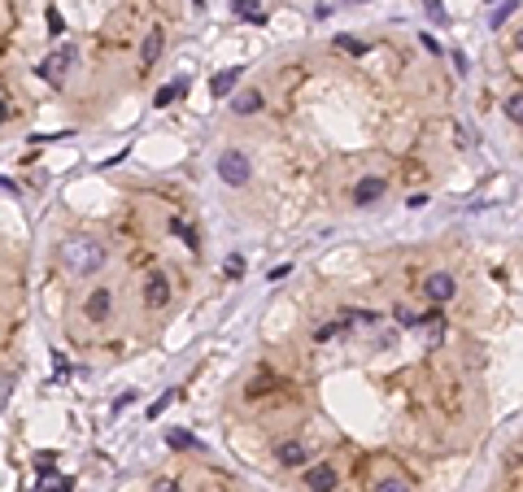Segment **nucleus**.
Masks as SVG:
<instances>
[{"instance_id":"1","label":"nucleus","mask_w":523,"mask_h":492,"mask_svg":"<svg viewBox=\"0 0 523 492\" xmlns=\"http://www.w3.org/2000/svg\"><path fill=\"white\" fill-rule=\"evenodd\" d=\"M61 266L79 274V279H88L105 266V249H101V240H92V236H70V240H61Z\"/></svg>"},{"instance_id":"2","label":"nucleus","mask_w":523,"mask_h":492,"mask_svg":"<svg viewBox=\"0 0 523 492\" xmlns=\"http://www.w3.org/2000/svg\"><path fill=\"white\" fill-rule=\"evenodd\" d=\"M218 174H223V183H232V188H244L253 179V166H249V157H244L240 149H227L218 157Z\"/></svg>"},{"instance_id":"3","label":"nucleus","mask_w":523,"mask_h":492,"mask_svg":"<svg viewBox=\"0 0 523 492\" xmlns=\"http://www.w3.org/2000/svg\"><path fill=\"white\" fill-rule=\"evenodd\" d=\"M70 65H74V48H70V44H61L57 53H48V57L40 61V79L57 88L61 79H65V70H70Z\"/></svg>"},{"instance_id":"4","label":"nucleus","mask_w":523,"mask_h":492,"mask_svg":"<svg viewBox=\"0 0 523 492\" xmlns=\"http://www.w3.org/2000/svg\"><path fill=\"white\" fill-rule=\"evenodd\" d=\"M336 484H340V475H336L332 462H314V466H305V488H309V492H336Z\"/></svg>"},{"instance_id":"5","label":"nucleus","mask_w":523,"mask_h":492,"mask_svg":"<svg viewBox=\"0 0 523 492\" xmlns=\"http://www.w3.org/2000/svg\"><path fill=\"white\" fill-rule=\"evenodd\" d=\"M144 305L149 309H166L170 305V279L161 270H153L149 279H144Z\"/></svg>"},{"instance_id":"6","label":"nucleus","mask_w":523,"mask_h":492,"mask_svg":"<svg viewBox=\"0 0 523 492\" xmlns=\"http://www.w3.org/2000/svg\"><path fill=\"white\" fill-rule=\"evenodd\" d=\"M423 292H428V301H432V305H445V301H453L458 284H453V274L436 270V274H428V279H423Z\"/></svg>"},{"instance_id":"7","label":"nucleus","mask_w":523,"mask_h":492,"mask_svg":"<svg viewBox=\"0 0 523 492\" xmlns=\"http://www.w3.org/2000/svg\"><path fill=\"white\" fill-rule=\"evenodd\" d=\"M109 309H113V292H109V288H92L88 301H83V318H88V322H105Z\"/></svg>"},{"instance_id":"8","label":"nucleus","mask_w":523,"mask_h":492,"mask_svg":"<svg viewBox=\"0 0 523 492\" xmlns=\"http://www.w3.org/2000/svg\"><path fill=\"white\" fill-rule=\"evenodd\" d=\"M275 462L297 470V466H309V449L301 445V440H284V445H275Z\"/></svg>"},{"instance_id":"9","label":"nucleus","mask_w":523,"mask_h":492,"mask_svg":"<svg viewBox=\"0 0 523 492\" xmlns=\"http://www.w3.org/2000/svg\"><path fill=\"white\" fill-rule=\"evenodd\" d=\"M384 192H388V179H380V174H367L362 183L353 188V201H357V205H371V201H380Z\"/></svg>"},{"instance_id":"10","label":"nucleus","mask_w":523,"mask_h":492,"mask_svg":"<svg viewBox=\"0 0 523 492\" xmlns=\"http://www.w3.org/2000/svg\"><path fill=\"white\" fill-rule=\"evenodd\" d=\"M280 388V379H275V370H257L249 384H244V401H257V397H266V392Z\"/></svg>"},{"instance_id":"11","label":"nucleus","mask_w":523,"mask_h":492,"mask_svg":"<svg viewBox=\"0 0 523 492\" xmlns=\"http://www.w3.org/2000/svg\"><path fill=\"white\" fill-rule=\"evenodd\" d=\"M161 48H166V31H161V26H153L149 35H144V48H140V61H144V70H149V65L161 57Z\"/></svg>"},{"instance_id":"12","label":"nucleus","mask_w":523,"mask_h":492,"mask_svg":"<svg viewBox=\"0 0 523 492\" xmlns=\"http://www.w3.org/2000/svg\"><path fill=\"white\" fill-rule=\"evenodd\" d=\"M240 74H244V70H240V65H227V70H218L214 79H209V92H214V96H218V101H223V96H227V92H236V83H240Z\"/></svg>"},{"instance_id":"13","label":"nucleus","mask_w":523,"mask_h":492,"mask_svg":"<svg viewBox=\"0 0 523 492\" xmlns=\"http://www.w3.org/2000/svg\"><path fill=\"white\" fill-rule=\"evenodd\" d=\"M166 445H170L175 453H201V449H205L192 432H166Z\"/></svg>"},{"instance_id":"14","label":"nucleus","mask_w":523,"mask_h":492,"mask_svg":"<svg viewBox=\"0 0 523 492\" xmlns=\"http://www.w3.org/2000/svg\"><path fill=\"white\" fill-rule=\"evenodd\" d=\"M262 105H266V101H262V92H257V88H249V92H240L236 101H232V109L240 113V118H249V113H257Z\"/></svg>"},{"instance_id":"15","label":"nucleus","mask_w":523,"mask_h":492,"mask_svg":"<svg viewBox=\"0 0 523 492\" xmlns=\"http://www.w3.org/2000/svg\"><path fill=\"white\" fill-rule=\"evenodd\" d=\"M506 488H510V492H523V453H510V457H506Z\"/></svg>"},{"instance_id":"16","label":"nucleus","mask_w":523,"mask_h":492,"mask_svg":"<svg viewBox=\"0 0 523 492\" xmlns=\"http://www.w3.org/2000/svg\"><path fill=\"white\" fill-rule=\"evenodd\" d=\"M232 9H236V18L253 22V26H266V9H253V0H232Z\"/></svg>"},{"instance_id":"17","label":"nucleus","mask_w":523,"mask_h":492,"mask_svg":"<svg viewBox=\"0 0 523 492\" xmlns=\"http://www.w3.org/2000/svg\"><path fill=\"white\" fill-rule=\"evenodd\" d=\"M184 92H188V83H184V79H179V83H166V88H161V92L153 96V105H157V109H166V105H175Z\"/></svg>"},{"instance_id":"18","label":"nucleus","mask_w":523,"mask_h":492,"mask_svg":"<svg viewBox=\"0 0 523 492\" xmlns=\"http://www.w3.org/2000/svg\"><path fill=\"white\" fill-rule=\"evenodd\" d=\"M170 231H175V236H179V240H184L188 249L196 253V244H201V236H196V227H188L184 218H170Z\"/></svg>"},{"instance_id":"19","label":"nucleus","mask_w":523,"mask_h":492,"mask_svg":"<svg viewBox=\"0 0 523 492\" xmlns=\"http://www.w3.org/2000/svg\"><path fill=\"white\" fill-rule=\"evenodd\" d=\"M336 48L349 57H367V40H357V35H336Z\"/></svg>"},{"instance_id":"20","label":"nucleus","mask_w":523,"mask_h":492,"mask_svg":"<svg viewBox=\"0 0 523 492\" xmlns=\"http://www.w3.org/2000/svg\"><path fill=\"white\" fill-rule=\"evenodd\" d=\"M506 118H510V122H519V126H523V88H519V92H510V96H506Z\"/></svg>"},{"instance_id":"21","label":"nucleus","mask_w":523,"mask_h":492,"mask_svg":"<svg viewBox=\"0 0 523 492\" xmlns=\"http://www.w3.org/2000/svg\"><path fill=\"white\" fill-rule=\"evenodd\" d=\"M375 492H415V484H410V479H401V475H388V479L375 484Z\"/></svg>"},{"instance_id":"22","label":"nucleus","mask_w":523,"mask_h":492,"mask_svg":"<svg viewBox=\"0 0 523 492\" xmlns=\"http://www.w3.org/2000/svg\"><path fill=\"white\" fill-rule=\"evenodd\" d=\"M519 5H523V0H506V5H497V9H493V26H501V22L519 9Z\"/></svg>"},{"instance_id":"23","label":"nucleus","mask_w":523,"mask_h":492,"mask_svg":"<svg viewBox=\"0 0 523 492\" xmlns=\"http://www.w3.org/2000/svg\"><path fill=\"white\" fill-rule=\"evenodd\" d=\"M345 318H349V322H367V327L380 322V314H375V309H345Z\"/></svg>"},{"instance_id":"24","label":"nucleus","mask_w":523,"mask_h":492,"mask_svg":"<svg viewBox=\"0 0 523 492\" xmlns=\"http://www.w3.org/2000/svg\"><path fill=\"white\" fill-rule=\"evenodd\" d=\"M340 331H345V322H323L319 331H314V340H336Z\"/></svg>"},{"instance_id":"25","label":"nucleus","mask_w":523,"mask_h":492,"mask_svg":"<svg viewBox=\"0 0 523 492\" xmlns=\"http://www.w3.org/2000/svg\"><path fill=\"white\" fill-rule=\"evenodd\" d=\"M35 470H40V475H53V470H57V453H40V457H35Z\"/></svg>"},{"instance_id":"26","label":"nucleus","mask_w":523,"mask_h":492,"mask_svg":"<svg viewBox=\"0 0 523 492\" xmlns=\"http://www.w3.org/2000/svg\"><path fill=\"white\" fill-rule=\"evenodd\" d=\"M175 397H179V392H166V397H157V401L149 405V418H157V414H161V409H166V405H170Z\"/></svg>"},{"instance_id":"27","label":"nucleus","mask_w":523,"mask_h":492,"mask_svg":"<svg viewBox=\"0 0 523 492\" xmlns=\"http://www.w3.org/2000/svg\"><path fill=\"white\" fill-rule=\"evenodd\" d=\"M201 492H240V488H232V484H223V479H209Z\"/></svg>"},{"instance_id":"28","label":"nucleus","mask_w":523,"mask_h":492,"mask_svg":"<svg viewBox=\"0 0 523 492\" xmlns=\"http://www.w3.org/2000/svg\"><path fill=\"white\" fill-rule=\"evenodd\" d=\"M74 488V479H70V475H65V479H57V484H48L44 492H70Z\"/></svg>"},{"instance_id":"29","label":"nucleus","mask_w":523,"mask_h":492,"mask_svg":"<svg viewBox=\"0 0 523 492\" xmlns=\"http://www.w3.org/2000/svg\"><path fill=\"white\" fill-rule=\"evenodd\" d=\"M48 31H53V35H61V13H57V9H48Z\"/></svg>"},{"instance_id":"30","label":"nucleus","mask_w":523,"mask_h":492,"mask_svg":"<svg viewBox=\"0 0 523 492\" xmlns=\"http://www.w3.org/2000/svg\"><path fill=\"white\" fill-rule=\"evenodd\" d=\"M223 270H227V274H232V279H236V274L244 270V261H240V257H232V261H227V266H223Z\"/></svg>"},{"instance_id":"31","label":"nucleus","mask_w":523,"mask_h":492,"mask_svg":"<svg viewBox=\"0 0 523 492\" xmlns=\"http://www.w3.org/2000/svg\"><path fill=\"white\" fill-rule=\"evenodd\" d=\"M153 492H179V484H175V479H157V488H153Z\"/></svg>"},{"instance_id":"32","label":"nucleus","mask_w":523,"mask_h":492,"mask_svg":"<svg viewBox=\"0 0 523 492\" xmlns=\"http://www.w3.org/2000/svg\"><path fill=\"white\" fill-rule=\"evenodd\" d=\"M5 122H9V101L0 96V126H5Z\"/></svg>"},{"instance_id":"33","label":"nucleus","mask_w":523,"mask_h":492,"mask_svg":"<svg viewBox=\"0 0 523 492\" xmlns=\"http://www.w3.org/2000/svg\"><path fill=\"white\" fill-rule=\"evenodd\" d=\"M192 5H196V9H205V0H192Z\"/></svg>"},{"instance_id":"34","label":"nucleus","mask_w":523,"mask_h":492,"mask_svg":"<svg viewBox=\"0 0 523 492\" xmlns=\"http://www.w3.org/2000/svg\"><path fill=\"white\" fill-rule=\"evenodd\" d=\"M519 48H523V35H519Z\"/></svg>"}]
</instances>
